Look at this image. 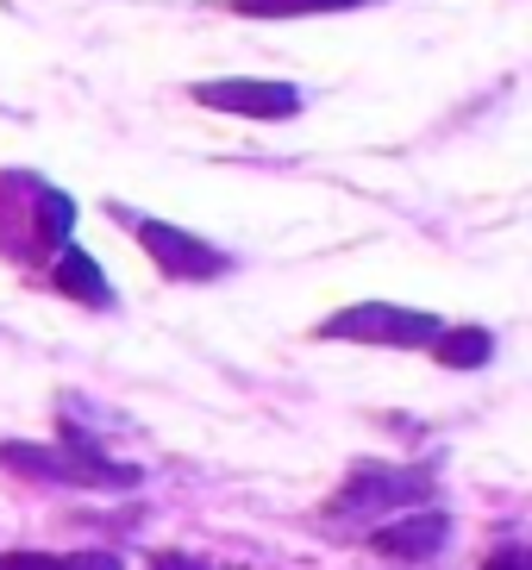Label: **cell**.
Returning a JSON list of instances; mask_svg holds the SVG:
<instances>
[{"mask_svg": "<svg viewBox=\"0 0 532 570\" xmlns=\"http://www.w3.org/2000/svg\"><path fill=\"white\" fill-rule=\"evenodd\" d=\"M69 226H76V202L63 188H50L45 176H26V169H0V257H13V264L57 257Z\"/></svg>", "mask_w": 532, "mask_h": 570, "instance_id": "cell-1", "label": "cell"}, {"mask_svg": "<svg viewBox=\"0 0 532 570\" xmlns=\"http://www.w3.org/2000/svg\"><path fill=\"white\" fill-rule=\"evenodd\" d=\"M0 464L19 470V476H38V483H100V489H126L138 483V470L107 464L95 445H82L76 433H63V445H19L7 439L0 445Z\"/></svg>", "mask_w": 532, "mask_h": 570, "instance_id": "cell-2", "label": "cell"}, {"mask_svg": "<svg viewBox=\"0 0 532 570\" xmlns=\"http://www.w3.org/2000/svg\"><path fill=\"white\" fill-rule=\"evenodd\" d=\"M314 338H345V345H401V352H426L439 338V314L420 307H388V302H357L345 314L319 320Z\"/></svg>", "mask_w": 532, "mask_h": 570, "instance_id": "cell-3", "label": "cell"}, {"mask_svg": "<svg viewBox=\"0 0 532 570\" xmlns=\"http://www.w3.org/2000/svg\"><path fill=\"white\" fill-rule=\"evenodd\" d=\"M132 233H138V245H145V257L164 269L169 283H214V276H226V269H233V257L219 252V245L183 233V226H164V219L132 214Z\"/></svg>", "mask_w": 532, "mask_h": 570, "instance_id": "cell-4", "label": "cell"}, {"mask_svg": "<svg viewBox=\"0 0 532 570\" xmlns=\"http://www.w3.org/2000/svg\"><path fill=\"white\" fill-rule=\"evenodd\" d=\"M200 107L238 119H295L301 114V88L288 82H257V76H226V82H195L188 88Z\"/></svg>", "mask_w": 532, "mask_h": 570, "instance_id": "cell-5", "label": "cell"}, {"mask_svg": "<svg viewBox=\"0 0 532 570\" xmlns=\"http://www.w3.org/2000/svg\"><path fill=\"white\" fill-rule=\"evenodd\" d=\"M426 495V470L401 464H357L345 476V489L333 495V514H376V508H401Z\"/></svg>", "mask_w": 532, "mask_h": 570, "instance_id": "cell-6", "label": "cell"}, {"mask_svg": "<svg viewBox=\"0 0 532 570\" xmlns=\"http://www.w3.org/2000/svg\"><path fill=\"white\" fill-rule=\"evenodd\" d=\"M451 520L445 514H414V520H383L376 533H370V546L383 558H407V564H420V558H433L439 546H445Z\"/></svg>", "mask_w": 532, "mask_h": 570, "instance_id": "cell-7", "label": "cell"}, {"mask_svg": "<svg viewBox=\"0 0 532 570\" xmlns=\"http://www.w3.org/2000/svg\"><path fill=\"white\" fill-rule=\"evenodd\" d=\"M50 283L63 288L69 302H88V307H114V288H107V276H100V264L88 252H76V245H63V252L50 257Z\"/></svg>", "mask_w": 532, "mask_h": 570, "instance_id": "cell-8", "label": "cell"}, {"mask_svg": "<svg viewBox=\"0 0 532 570\" xmlns=\"http://www.w3.org/2000/svg\"><path fill=\"white\" fill-rule=\"evenodd\" d=\"M445 370H483L495 357V333L489 326H439V338L426 345Z\"/></svg>", "mask_w": 532, "mask_h": 570, "instance_id": "cell-9", "label": "cell"}, {"mask_svg": "<svg viewBox=\"0 0 532 570\" xmlns=\"http://www.w3.org/2000/svg\"><path fill=\"white\" fill-rule=\"evenodd\" d=\"M345 7H370V0H233L238 19H314V13H345Z\"/></svg>", "mask_w": 532, "mask_h": 570, "instance_id": "cell-10", "label": "cell"}, {"mask_svg": "<svg viewBox=\"0 0 532 570\" xmlns=\"http://www.w3.org/2000/svg\"><path fill=\"white\" fill-rule=\"evenodd\" d=\"M0 570H82V558H50V552H7Z\"/></svg>", "mask_w": 532, "mask_h": 570, "instance_id": "cell-11", "label": "cell"}, {"mask_svg": "<svg viewBox=\"0 0 532 570\" xmlns=\"http://www.w3.org/2000/svg\"><path fill=\"white\" fill-rule=\"evenodd\" d=\"M483 570H532V558L526 552H520V546H501V552L495 558H489V564Z\"/></svg>", "mask_w": 532, "mask_h": 570, "instance_id": "cell-12", "label": "cell"}, {"mask_svg": "<svg viewBox=\"0 0 532 570\" xmlns=\"http://www.w3.org/2000/svg\"><path fill=\"white\" fill-rule=\"evenodd\" d=\"M164 570H195V564H183V558H164Z\"/></svg>", "mask_w": 532, "mask_h": 570, "instance_id": "cell-13", "label": "cell"}]
</instances>
